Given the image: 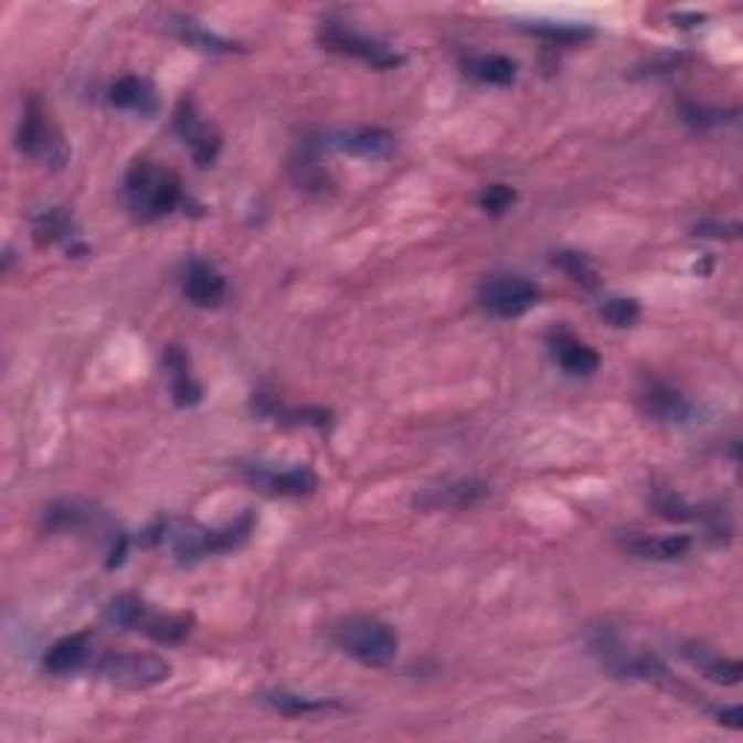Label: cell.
<instances>
[{
    "instance_id": "6da1fadb",
    "label": "cell",
    "mask_w": 743,
    "mask_h": 743,
    "mask_svg": "<svg viewBox=\"0 0 743 743\" xmlns=\"http://www.w3.org/2000/svg\"><path fill=\"white\" fill-rule=\"evenodd\" d=\"M253 532V514H242L235 523L224 529H204L198 523H183V520H163L157 526L155 540L166 543L169 552L178 558L180 564L189 561H201L206 555H219V552H233L251 538Z\"/></svg>"
},
{
    "instance_id": "7a4b0ae2",
    "label": "cell",
    "mask_w": 743,
    "mask_h": 743,
    "mask_svg": "<svg viewBox=\"0 0 743 743\" xmlns=\"http://www.w3.org/2000/svg\"><path fill=\"white\" fill-rule=\"evenodd\" d=\"M126 204L134 219L157 221L172 215L183 204V187H180L178 174L166 166H157L155 160H134L126 172Z\"/></svg>"
},
{
    "instance_id": "3957f363",
    "label": "cell",
    "mask_w": 743,
    "mask_h": 743,
    "mask_svg": "<svg viewBox=\"0 0 743 743\" xmlns=\"http://www.w3.org/2000/svg\"><path fill=\"white\" fill-rule=\"evenodd\" d=\"M331 639L343 654L369 668H386L399 654V634L375 616H352L337 622Z\"/></svg>"
},
{
    "instance_id": "277c9868",
    "label": "cell",
    "mask_w": 743,
    "mask_h": 743,
    "mask_svg": "<svg viewBox=\"0 0 743 743\" xmlns=\"http://www.w3.org/2000/svg\"><path fill=\"white\" fill-rule=\"evenodd\" d=\"M18 149H21V155L30 157V160H35L41 166H50L55 172L64 169L67 160H71V149H67L62 128L55 126L50 110L44 108L39 96L26 99L24 117H21V126H18Z\"/></svg>"
},
{
    "instance_id": "5b68a950",
    "label": "cell",
    "mask_w": 743,
    "mask_h": 743,
    "mask_svg": "<svg viewBox=\"0 0 743 743\" xmlns=\"http://www.w3.org/2000/svg\"><path fill=\"white\" fill-rule=\"evenodd\" d=\"M590 650L616 677H630V680H659V677H666V666L659 662L657 654L630 648L611 627H595L593 636H590Z\"/></svg>"
},
{
    "instance_id": "8992f818",
    "label": "cell",
    "mask_w": 743,
    "mask_h": 743,
    "mask_svg": "<svg viewBox=\"0 0 743 743\" xmlns=\"http://www.w3.org/2000/svg\"><path fill=\"white\" fill-rule=\"evenodd\" d=\"M317 41L322 44V50L358 59V62L369 64V67H375V71H392V67H401V64H404V55H401L399 50H392L390 44H384V41L369 39V35L352 30V26L340 24V21H322L320 32H317Z\"/></svg>"
},
{
    "instance_id": "52a82bcc",
    "label": "cell",
    "mask_w": 743,
    "mask_h": 743,
    "mask_svg": "<svg viewBox=\"0 0 743 743\" xmlns=\"http://www.w3.org/2000/svg\"><path fill=\"white\" fill-rule=\"evenodd\" d=\"M99 673L105 680L128 691L155 689L172 677V666L157 654H137V650H114L99 659Z\"/></svg>"
},
{
    "instance_id": "ba28073f",
    "label": "cell",
    "mask_w": 743,
    "mask_h": 743,
    "mask_svg": "<svg viewBox=\"0 0 743 743\" xmlns=\"http://www.w3.org/2000/svg\"><path fill=\"white\" fill-rule=\"evenodd\" d=\"M540 288L523 274H491L479 285V306L500 320H517L538 306Z\"/></svg>"
},
{
    "instance_id": "9c48e42d",
    "label": "cell",
    "mask_w": 743,
    "mask_h": 743,
    "mask_svg": "<svg viewBox=\"0 0 743 743\" xmlns=\"http://www.w3.org/2000/svg\"><path fill=\"white\" fill-rule=\"evenodd\" d=\"M174 134L180 137L183 146H189L198 166H212L221 151V134L204 119L198 110V103L192 96H183L174 110Z\"/></svg>"
},
{
    "instance_id": "30bf717a",
    "label": "cell",
    "mask_w": 743,
    "mask_h": 743,
    "mask_svg": "<svg viewBox=\"0 0 743 743\" xmlns=\"http://www.w3.org/2000/svg\"><path fill=\"white\" fill-rule=\"evenodd\" d=\"M317 149H335L340 155L363 157V160H386L395 151V137L384 128H349V131L322 134L311 140Z\"/></svg>"
},
{
    "instance_id": "8fae6325",
    "label": "cell",
    "mask_w": 743,
    "mask_h": 743,
    "mask_svg": "<svg viewBox=\"0 0 743 743\" xmlns=\"http://www.w3.org/2000/svg\"><path fill=\"white\" fill-rule=\"evenodd\" d=\"M546 343H549V354H552V360H555L558 367L564 369L566 375L587 378V375H593L595 369L602 367V358H598V352H595L593 346L579 340L572 331L552 329L546 337Z\"/></svg>"
},
{
    "instance_id": "7c38bea8",
    "label": "cell",
    "mask_w": 743,
    "mask_h": 743,
    "mask_svg": "<svg viewBox=\"0 0 743 743\" xmlns=\"http://www.w3.org/2000/svg\"><path fill=\"white\" fill-rule=\"evenodd\" d=\"M253 486L267 493H283V497H302L317 488V474L308 465H294V468L276 470L267 465H247L244 468Z\"/></svg>"
},
{
    "instance_id": "4fadbf2b",
    "label": "cell",
    "mask_w": 743,
    "mask_h": 743,
    "mask_svg": "<svg viewBox=\"0 0 743 743\" xmlns=\"http://www.w3.org/2000/svg\"><path fill=\"white\" fill-rule=\"evenodd\" d=\"M486 497H488L486 482H479V479H454V482H445V486L427 488L422 497H415V506L427 511L438 509L461 511L470 509V506H477V502L486 500Z\"/></svg>"
},
{
    "instance_id": "5bb4252c",
    "label": "cell",
    "mask_w": 743,
    "mask_h": 743,
    "mask_svg": "<svg viewBox=\"0 0 743 743\" xmlns=\"http://www.w3.org/2000/svg\"><path fill=\"white\" fill-rule=\"evenodd\" d=\"M641 404H645V413L650 418L666 424H686L694 415L691 401L680 390H673L671 384L659 381V378H650L648 384H645V390H641Z\"/></svg>"
},
{
    "instance_id": "9a60e30c",
    "label": "cell",
    "mask_w": 743,
    "mask_h": 743,
    "mask_svg": "<svg viewBox=\"0 0 743 743\" xmlns=\"http://www.w3.org/2000/svg\"><path fill=\"white\" fill-rule=\"evenodd\" d=\"M183 294L192 306L198 308H219L227 299V279L210 265L195 258L183 274Z\"/></svg>"
},
{
    "instance_id": "2e32d148",
    "label": "cell",
    "mask_w": 743,
    "mask_h": 743,
    "mask_svg": "<svg viewBox=\"0 0 743 743\" xmlns=\"http://www.w3.org/2000/svg\"><path fill=\"white\" fill-rule=\"evenodd\" d=\"M108 103L119 110H131L140 117H155L160 110L157 87L146 76H123L108 91Z\"/></svg>"
},
{
    "instance_id": "e0dca14e",
    "label": "cell",
    "mask_w": 743,
    "mask_h": 743,
    "mask_svg": "<svg viewBox=\"0 0 743 743\" xmlns=\"http://www.w3.org/2000/svg\"><path fill=\"white\" fill-rule=\"evenodd\" d=\"M105 517L82 500H59L44 509V526L50 532H85V529H99Z\"/></svg>"
},
{
    "instance_id": "ac0fdd59",
    "label": "cell",
    "mask_w": 743,
    "mask_h": 743,
    "mask_svg": "<svg viewBox=\"0 0 743 743\" xmlns=\"http://www.w3.org/2000/svg\"><path fill=\"white\" fill-rule=\"evenodd\" d=\"M625 552L645 561H673L691 549L689 534H630L622 540Z\"/></svg>"
},
{
    "instance_id": "d6986e66",
    "label": "cell",
    "mask_w": 743,
    "mask_h": 743,
    "mask_svg": "<svg viewBox=\"0 0 743 743\" xmlns=\"http://www.w3.org/2000/svg\"><path fill=\"white\" fill-rule=\"evenodd\" d=\"M163 369L169 375V390L178 407H195L201 401V384L192 378L189 369V354L180 346H169L163 354Z\"/></svg>"
},
{
    "instance_id": "ffe728a7",
    "label": "cell",
    "mask_w": 743,
    "mask_h": 743,
    "mask_svg": "<svg viewBox=\"0 0 743 743\" xmlns=\"http://www.w3.org/2000/svg\"><path fill=\"white\" fill-rule=\"evenodd\" d=\"M87 657H91V636L87 634H73L64 636L62 641H55L53 648L47 650L44 657V668L55 677H64V673H76L78 668H85Z\"/></svg>"
},
{
    "instance_id": "44dd1931",
    "label": "cell",
    "mask_w": 743,
    "mask_h": 743,
    "mask_svg": "<svg viewBox=\"0 0 743 743\" xmlns=\"http://www.w3.org/2000/svg\"><path fill=\"white\" fill-rule=\"evenodd\" d=\"M192 616H183V613H151L146 611L140 622V634H146L149 639H155L157 645H180L183 639H189L192 634Z\"/></svg>"
},
{
    "instance_id": "7402d4cb",
    "label": "cell",
    "mask_w": 743,
    "mask_h": 743,
    "mask_svg": "<svg viewBox=\"0 0 743 743\" xmlns=\"http://www.w3.org/2000/svg\"><path fill=\"white\" fill-rule=\"evenodd\" d=\"M465 73H468L470 78L482 82V85L509 87V85H514L517 64L511 62L509 55H500V53L477 55V59H468V62H465Z\"/></svg>"
},
{
    "instance_id": "603a6c76",
    "label": "cell",
    "mask_w": 743,
    "mask_h": 743,
    "mask_svg": "<svg viewBox=\"0 0 743 743\" xmlns=\"http://www.w3.org/2000/svg\"><path fill=\"white\" fill-rule=\"evenodd\" d=\"M32 235H35V242L44 247V244H55V242L71 244L78 233H76V224H73L71 212L62 210V206H55V210H44L32 219Z\"/></svg>"
},
{
    "instance_id": "cb8c5ba5",
    "label": "cell",
    "mask_w": 743,
    "mask_h": 743,
    "mask_svg": "<svg viewBox=\"0 0 743 743\" xmlns=\"http://www.w3.org/2000/svg\"><path fill=\"white\" fill-rule=\"evenodd\" d=\"M169 30H172L183 44H189V47L195 50H204V53H233L235 50V44H230L227 39H221V35H215V32L206 30V26L198 24V21H192V18L174 15Z\"/></svg>"
},
{
    "instance_id": "d4e9b609",
    "label": "cell",
    "mask_w": 743,
    "mask_h": 743,
    "mask_svg": "<svg viewBox=\"0 0 743 743\" xmlns=\"http://www.w3.org/2000/svg\"><path fill=\"white\" fill-rule=\"evenodd\" d=\"M686 657H689L691 662H694V666L700 668L705 677H709V680L723 682V686H735V682H741L743 668L737 659H726V657H720V654H714V650L694 648V645L686 650Z\"/></svg>"
},
{
    "instance_id": "484cf974",
    "label": "cell",
    "mask_w": 743,
    "mask_h": 743,
    "mask_svg": "<svg viewBox=\"0 0 743 743\" xmlns=\"http://www.w3.org/2000/svg\"><path fill=\"white\" fill-rule=\"evenodd\" d=\"M146 611H149V607H146L142 598L126 593V595H117V598H110L108 611H105V618H108L114 627H119V630H137L142 616H146Z\"/></svg>"
},
{
    "instance_id": "4316f807",
    "label": "cell",
    "mask_w": 743,
    "mask_h": 743,
    "mask_svg": "<svg viewBox=\"0 0 743 743\" xmlns=\"http://www.w3.org/2000/svg\"><path fill=\"white\" fill-rule=\"evenodd\" d=\"M290 178L297 183L299 189H306V192H322V189H329V178L317 163V157H314V149L306 142V151L302 157H294L290 160Z\"/></svg>"
},
{
    "instance_id": "83f0119b",
    "label": "cell",
    "mask_w": 743,
    "mask_h": 743,
    "mask_svg": "<svg viewBox=\"0 0 743 743\" xmlns=\"http://www.w3.org/2000/svg\"><path fill=\"white\" fill-rule=\"evenodd\" d=\"M555 267H561L566 276H570L572 283H579L581 288H598V274H595V267L590 265V258L584 253L575 251H561L555 253Z\"/></svg>"
},
{
    "instance_id": "f1b7e54d",
    "label": "cell",
    "mask_w": 743,
    "mask_h": 743,
    "mask_svg": "<svg viewBox=\"0 0 743 743\" xmlns=\"http://www.w3.org/2000/svg\"><path fill=\"white\" fill-rule=\"evenodd\" d=\"M265 703L270 705V709H276V712L288 714V718H299V714L317 712V709L326 705V703H320V700H311V697L290 694V691H267Z\"/></svg>"
},
{
    "instance_id": "f546056e",
    "label": "cell",
    "mask_w": 743,
    "mask_h": 743,
    "mask_svg": "<svg viewBox=\"0 0 743 743\" xmlns=\"http://www.w3.org/2000/svg\"><path fill=\"white\" fill-rule=\"evenodd\" d=\"M526 30L532 32V35H540V39L558 41V44H575V41H584L593 35L590 26H579V24H561V21H538L534 26H526Z\"/></svg>"
},
{
    "instance_id": "4dcf8cb0",
    "label": "cell",
    "mask_w": 743,
    "mask_h": 743,
    "mask_svg": "<svg viewBox=\"0 0 743 743\" xmlns=\"http://www.w3.org/2000/svg\"><path fill=\"white\" fill-rule=\"evenodd\" d=\"M639 302L636 299H625V297H613L607 299L602 306V317L616 329H627V326H634L639 320Z\"/></svg>"
},
{
    "instance_id": "1f68e13d",
    "label": "cell",
    "mask_w": 743,
    "mask_h": 743,
    "mask_svg": "<svg viewBox=\"0 0 743 743\" xmlns=\"http://www.w3.org/2000/svg\"><path fill=\"white\" fill-rule=\"evenodd\" d=\"M654 509H657L659 517H668V520H691L694 517V506L682 500L680 493L671 491V488H662L654 497Z\"/></svg>"
},
{
    "instance_id": "d6a6232c",
    "label": "cell",
    "mask_w": 743,
    "mask_h": 743,
    "mask_svg": "<svg viewBox=\"0 0 743 743\" xmlns=\"http://www.w3.org/2000/svg\"><path fill=\"white\" fill-rule=\"evenodd\" d=\"M680 114L691 128H697V131H705V128L720 126V123L726 119L723 117V110L705 108V105H700V103H682Z\"/></svg>"
},
{
    "instance_id": "836d02e7",
    "label": "cell",
    "mask_w": 743,
    "mask_h": 743,
    "mask_svg": "<svg viewBox=\"0 0 743 743\" xmlns=\"http://www.w3.org/2000/svg\"><path fill=\"white\" fill-rule=\"evenodd\" d=\"M517 201V192L511 187H506V183H493V187H488L482 195H479V206L486 212H491V215H502L506 210H511Z\"/></svg>"
},
{
    "instance_id": "e575fe53",
    "label": "cell",
    "mask_w": 743,
    "mask_h": 743,
    "mask_svg": "<svg viewBox=\"0 0 743 743\" xmlns=\"http://www.w3.org/2000/svg\"><path fill=\"white\" fill-rule=\"evenodd\" d=\"M718 718L723 720V723H726V726L737 729V726H741V720H743L741 705H729V709H718Z\"/></svg>"
}]
</instances>
